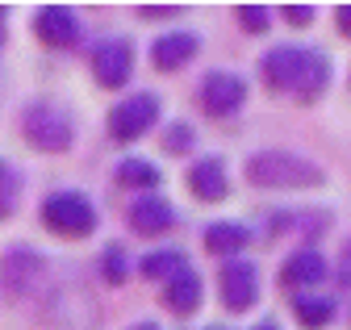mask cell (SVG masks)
<instances>
[{
    "mask_svg": "<svg viewBox=\"0 0 351 330\" xmlns=\"http://www.w3.org/2000/svg\"><path fill=\"white\" fill-rule=\"evenodd\" d=\"M243 176L255 188H322L326 168L297 151H255L243 163Z\"/></svg>",
    "mask_w": 351,
    "mask_h": 330,
    "instance_id": "cell-1",
    "label": "cell"
},
{
    "mask_svg": "<svg viewBox=\"0 0 351 330\" xmlns=\"http://www.w3.org/2000/svg\"><path fill=\"white\" fill-rule=\"evenodd\" d=\"M21 138L42 155H63L75 142V117L55 101H34L21 113Z\"/></svg>",
    "mask_w": 351,
    "mask_h": 330,
    "instance_id": "cell-2",
    "label": "cell"
},
{
    "mask_svg": "<svg viewBox=\"0 0 351 330\" xmlns=\"http://www.w3.org/2000/svg\"><path fill=\"white\" fill-rule=\"evenodd\" d=\"M97 222H101L97 205L84 192H75V188H59V192H51L47 201H42V226H47L51 234H59V238H71V242L88 238L97 230Z\"/></svg>",
    "mask_w": 351,
    "mask_h": 330,
    "instance_id": "cell-3",
    "label": "cell"
},
{
    "mask_svg": "<svg viewBox=\"0 0 351 330\" xmlns=\"http://www.w3.org/2000/svg\"><path fill=\"white\" fill-rule=\"evenodd\" d=\"M42 280H47V255H42L38 246L17 242L0 255V288H5V297L25 301L42 288Z\"/></svg>",
    "mask_w": 351,
    "mask_h": 330,
    "instance_id": "cell-4",
    "label": "cell"
},
{
    "mask_svg": "<svg viewBox=\"0 0 351 330\" xmlns=\"http://www.w3.org/2000/svg\"><path fill=\"white\" fill-rule=\"evenodd\" d=\"M163 113V101L155 92H134L109 109V138L113 142H138Z\"/></svg>",
    "mask_w": 351,
    "mask_h": 330,
    "instance_id": "cell-5",
    "label": "cell"
},
{
    "mask_svg": "<svg viewBox=\"0 0 351 330\" xmlns=\"http://www.w3.org/2000/svg\"><path fill=\"white\" fill-rule=\"evenodd\" d=\"M197 105L217 121L234 117L247 105V79L234 75V71H205L201 84H197Z\"/></svg>",
    "mask_w": 351,
    "mask_h": 330,
    "instance_id": "cell-6",
    "label": "cell"
},
{
    "mask_svg": "<svg viewBox=\"0 0 351 330\" xmlns=\"http://www.w3.org/2000/svg\"><path fill=\"white\" fill-rule=\"evenodd\" d=\"M29 29H34V38H38L42 47H51V51H71V47L80 42V34H84V21H80V13L67 9V5H42V9H34Z\"/></svg>",
    "mask_w": 351,
    "mask_h": 330,
    "instance_id": "cell-7",
    "label": "cell"
},
{
    "mask_svg": "<svg viewBox=\"0 0 351 330\" xmlns=\"http://www.w3.org/2000/svg\"><path fill=\"white\" fill-rule=\"evenodd\" d=\"M217 284H222V305H226L230 314H247V309L259 301V268H255L247 255L226 259Z\"/></svg>",
    "mask_w": 351,
    "mask_h": 330,
    "instance_id": "cell-8",
    "label": "cell"
},
{
    "mask_svg": "<svg viewBox=\"0 0 351 330\" xmlns=\"http://www.w3.org/2000/svg\"><path fill=\"white\" fill-rule=\"evenodd\" d=\"M93 75L101 88H125L134 75V42L130 38H105L93 51Z\"/></svg>",
    "mask_w": 351,
    "mask_h": 330,
    "instance_id": "cell-9",
    "label": "cell"
},
{
    "mask_svg": "<svg viewBox=\"0 0 351 330\" xmlns=\"http://www.w3.org/2000/svg\"><path fill=\"white\" fill-rule=\"evenodd\" d=\"M326 88H330V59H326V51L301 47V55H297V75H293V88H289V92H297L301 105H314Z\"/></svg>",
    "mask_w": 351,
    "mask_h": 330,
    "instance_id": "cell-10",
    "label": "cell"
},
{
    "mask_svg": "<svg viewBox=\"0 0 351 330\" xmlns=\"http://www.w3.org/2000/svg\"><path fill=\"white\" fill-rule=\"evenodd\" d=\"M201 55V34L193 29H167L151 42V63L155 71H180Z\"/></svg>",
    "mask_w": 351,
    "mask_h": 330,
    "instance_id": "cell-11",
    "label": "cell"
},
{
    "mask_svg": "<svg viewBox=\"0 0 351 330\" xmlns=\"http://www.w3.org/2000/svg\"><path fill=\"white\" fill-rule=\"evenodd\" d=\"M189 188L197 201L217 205L230 196V176H226V159L222 155H201L193 168H189Z\"/></svg>",
    "mask_w": 351,
    "mask_h": 330,
    "instance_id": "cell-12",
    "label": "cell"
},
{
    "mask_svg": "<svg viewBox=\"0 0 351 330\" xmlns=\"http://www.w3.org/2000/svg\"><path fill=\"white\" fill-rule=\"evenodd\" d=\"M130 226L143 238H155V234H167L176 226V205L163 201L159 192H143L134 205H130Z\"/></svg>",
    "mask_w": 351,
    "mask_h": 330,
    "instance_id": "cell-13",
    "label": "cell"
},
{
    "mask_svg": "<svg viewBox=\"0 0 351 330\" xmlns=\"http://www.w3.org/2000/svg\"><path fill=\"white\" fill-rule=\"evenodd\" d=\"M201 297H205V280L193 268H180L176 276H167L163 280V293H159V301L171 314H193V309H201Z\"/></svg>",
    "mask_w": 351,
    "mask_h": 330,
    "instance_id": "cell-14",
    "label": "cell"
},
{
    "mask_svg": "<svg viewBox=\"0 0 351 330\" xmlns=\"http://www.w3.org/2000/svg\"><path fill=\"white\" fill-rule=\"evenodd\" d=\"M326 280V259L322 251H314V246H301V251H293L280 268V284L285 288H314Z\"/></svg>",
    "mask_w": 351,
    "mask_h": 330,
    "instance_id": "cell-15",
    "label": "cell"
},
{
    "mask_svg": "<svg viewBox=\"0 0 351 330\" xmlns=\"http://www.w3.org/2000/svg\"><path fill=\"white\" fill-rule=\"evenodd\" d=\"M201 242H205L209 255H226V259H234V255H243V246L251 242V226H247V222H234V218L209 222L205 234H201Z\"/></svg>",
    "mask_w": 351,
    "mask_h": 330,
    "instance_id": "cell-16",
    "label": "cell"
},
{
    "mask_svg": "<svg viewBox=\"0 0 351 330\" xmlns=\"http://www.w3.org/2000/svg\"><path fill=\"white\" fill-rule=\"evenodd\" d=\"M297 55L301 47H272L259 55V75L272 92H289L293 88V75H297Z\"/></svg>",
    "mask_w": 351,
    "mask_h": 330,
    "instance_id": "cell-17",
    "label": "cell"
},
{
    "mask_svg": "<svg viewBox=\"0 0 351 330\" xmlns=\"http://www.w3.org/2000/svg\"><path fill=\"white\" fill-rule=\"evenodd\" d=\"M293 314H297V322H301L305 330H322V326L335 322L339 301H335V297H314V293H297V297H293Z\"/></svg>",
    "mask_w": 351,
    "mask_h": 330,
    "instance_id": "cell-18",
    "label": "cell"
},
{
    "mask_svg": "<svg viewBox=\"0 0 351 330\" xmlns=\"http://www.w3.org/2000/svg\"><path fill=\"white\" fill-rule=\"evenodd\" d=\"M113 176H117V184H121V188H143V192H151V188H159V184H163V172L155 168L151 159H138V155L121 159Z\"/></svg>",
    "mask_w": 351,
    "mask_h": 330,
    "instance_id": "cell-19",
    "label": "cell"
},
{
    "mask_svg": "<svg viewBox=\"0 0 351 330\" xmlns=\"http://www.w3.org/2000/svg\"><path fill=\"white\" fill-rule=\"evenodd\" d=\"M180 268H189V255L180 251V246H155V251H147L143 264H138V272L147 280H167V276H176Z\"/></svg>",
    "mask_w": 351,
    "mask_h": 330,
    "instance_id": "cell-20",
    "label": "cell"
},
{
    "mask_svg": "<svg viewBox=\"0 0 351 330\" xmlns=\"http://www.w3.org/2000/svg\"><path fill=\"white\" fill-rule=\"evenodd\" d=\"M21 188H25L21 168L13 159H0V222H9L21 210Z\"/></svg>",
    "mask_w": 351,
    "mask_h": 330,
    "instance_id": "cell-21",
    "label": "cell"
},
{
    "mask_svg": "<svg viewBox=\"0 0 351 330\" xmlns=\"http://www.w3.org/2000/svg\"><path fill=\"white\" fill-rule=\"evenodd\" d=\"M101 280L109 288H121L130 280V251H125L121 242H109L105 251H101Z\"/></svg>",
    "mask_w": 351,
    "mask_h": 330,
    "instance_id": "cell-22",
    "label": "cell"
},
{
    "mask_svg": "<svg viewBox=\"0 0 351 330\" xmlns=\"http://www.w3.org/2000/svg\"><path fill=\"white\" fill-rule=\"evenodd\" d=\"M193 147H197L193 121H167V130H163V151H167V155H189Z\"/></svg>",
    "mask_w": 351,
    "mask_h": 330,
    "instance_id": "cell-23",
    "label": "cell"
},
{
    "mask_svg": "<svg viewBox=\"0 0 351 330\" xmlns=\"http://www.w3.org/2000/svg\"><path fill=\"white\" fill-rule=\"evenodd\" d=\"M234 21H239L247 34H268L272 13H268V5H234Z\"/></svg>",
    "mask_w": 351,
    "mask_h": 330,
    "instance_id": "cell-24",
    "label": "cell"
},
{
    "mask_svg": "<svg viewBox=\"0 0 351 330\" xmlns=\"http://www.w3.org/2000/svg\"><path fill=\"white\" fill-rule=\"evenodd\" d=\"M280 13H285V21H289V25H297V29L314 25V5H285Z\"/></svg>",
    "mask_w": 351,
    "mask_h": 330,
    "instance_id": "cell-25",
    "label": "cell"
},
{
    "mask_svg": "<svg viewBox=\"0 0 351 330\" xmlns=\"http://www.w3.org/2000/svg\"><path fill=\"white\" fill-rule=\"evenodd\" d=\"M134 13L147 17V21H151V17H176V13H180V5H138Z\"/></svg>",
    "mask_w": 351,
    "mask_h": 330,
    "instance_id": "cell-26",
    "label": "cell"
},
{
    "mask_svg": "<svg viewBox=\"0 0 351 330\" xmlns=\"http://www.w3.org/2000/svg\"><path fill=\"white\" fill-rule=\"evenodd\" d=\"M335 17H339V34H351V21H347V17H351V9H347V5H339V9H335Z\"/></svg>",
    "mask_w": 351,
    "mask_h": 330,
    "instance_id": "cell-27",
    "label": "cell"
},
{
    "mask_svg": "<svg viewBox=\"0 0 351 330\" xmlns=\"http://www.w3.org/2000/svg\"><path fill=\"white\" fill-rule=\"evenodd\" d=\"M5 21H9V9L0 5V47H5V38H9V25H5Z\"/></svg>",
    "mask_w": 351,
    "mask_h": 330,
    "instance_id": "cell-28",
    "label": "cell"
},
{
    "mask_svg": "<svg viewBox=\"0 0 351 330\" xmlns=\"http://www.w3.org/2000/svg\"><path fill=\"white\" fill-rule=\"evenodd\" d=\"M130 330H163V326H159V322H151V318H143V322H134Z\"/></svg>",
    "mask_w": 351,
    "mask_h": 330,
    "instance_id": "cell-29",
    "label": "cell"
},
{
    "mask_svg": "<svg viewBox=\"0 0 351 330\" xmlns=\"http://www.w3.org/2000/svg\"><path fill=\"white\" fill-rule=\"evenodd\" d=\"M255 330H280V326H276V322H272V318H263V322H259V326H255Z\"/></svg>",
    "mask_w": 351,
    "mask_h": 330,
    "instance_id": "cell-30",
    "label": "cell"
},
{
    "mask_svg": "<svg viewBox=\"0 0 351 330\" xmlns=\"http://www.w3.org/2000/svg\"><path fill=\"white\" fill-rule=\"evenodd\" d=\"M205 330H226V326H205Z\"/></svg>",
    "mask_w": 351,
    "mask_h": 330,
    "instance_id": "cell-31",
    "label": "cell"
}]
</instances>
